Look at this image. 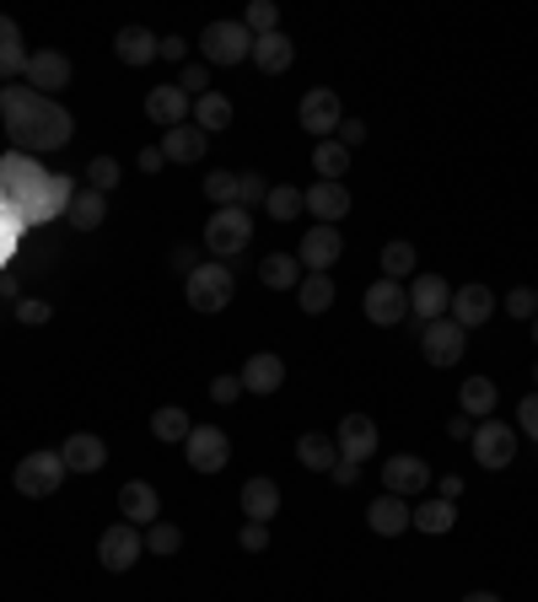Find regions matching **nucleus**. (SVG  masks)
I'll list each match as a JSON object with an SVG mask.
<instances>
[{
  "mask_svg": "<svg viewBox=\"0 0 538 602\" xmlns=\"http://www.w3.org/2000/svg\"><path fill=\"white\" fill-rule=\"evenodd\" d=\"M0 114H5V134L22 151H60L75 134V119L60 97H38L33 86H0Z\"/></svg>",
  "mask_w": 538,
  "mask_h": 602,
  "instance_id": "nucleus-1",
  "label": "nucleus"
},
{
  "mask_svg": "<svg viewBox=\"0 0 538 602\" xmlns=\"http://www.w3.org/2000/svg\"><path fill=\"white\" fill-rule=\"evenodd\" d=\"M254 243V215L248 210H215L210 221H204V248H210V259L221 264V259H237L243 248Z\"/></svg>",
  "mask_w": 538,
  "mask_h": 602,
  "instance_id": "nucleus-2",
  "label": "nucleus"
},
{
  "mask_svg": "<svg viewBox=\"0 0 538 602\" xmlns=\"http://www.w3.org/2000/svg\"><path fill=\"white\" fill-rule=\"evenodd\" d=\"M66 458L60 452H27L16 473H11V484H16V495H27V500H44V495H55L60 484H66Z\"/></svg>",
  "mask_w": 538,
  "mask_h": 602,
  "instance_id": "nucleus-3",
  "label": "nucleus"
},
{
  "mask_svg": "<svg viewBox=\"0 0 538 602\" xmlns=\"http://www.w3.org/2000/svg\"><path fill=\"white\" fill-rule=\"evenodd\" d=\"M200 55L210 60V66H243L248 55H254V33L243 27V22H210L200 33Z\"/></svg>",
  "mask_w": 538,
  "mask_h": 602,
  "instance_id": "nucleus-4",
  "label": "nucleus"
},
{
  "mask_svg": "<svg viewBox=\"0 0 538 602\" xmlns=\"http://www.w3.org/2000/svg\"><path fill=\"white\" fill-rule=\"evenodd\" d=\"M469 447H473V458H479V469H512L517 463V430L506 420H495V414L473 425Z\"/></svg>",
  "mask_w": 538,
  "mask_h": 602,
  "instance_id": "nucleus-5",
  "label": "nucleus"
},
{
  "mask_svg": "<svg viewBox=\"0 0 538 602\" xmlns=\"http://www.w3.org/2000/svg\"><path fill=\"white\" fill-rule=\"evenodd\" d=\"M184 285H189V307H195V312H226V302L237 296V280H232V269L215 264V259L195 269Z\"/></svg>",
  "mask_w": 538,
  "mask_h": 602,
  "instance_id": "nucleus-6",
  "label": "nucleus"
},
{
  "mask_svg": "<svg viewBox=\"0 0 538 602\" xmlns=\"http://www.w3.org/2000/svg\"><path fill=\"white\" fill-rule=\"evenodd\" d=\"M296 119H302V130L313 134V140H329V134L344 125V103H339L335 86H313V92L302 97Z\"/></svg>",
  "mask_w": 538,
  "mask_h": 602,
  "instance_id": "nucleus-7",
  "label": "nucleus"
},
{
  "mask_svg": "<svg viewBox=\"0 0 538 602\" xmlns=\"http://www.w3.org/2000/svg\"><path fill=\"white\" fill-rule=\"evenodd\" d=\"M464 350H469V334H464L453 318H436V323L420 329V355H425V366H458Z\"/></svg>",
  "mask_w": 538,
  "mask_h": 602,
  "instance_id": "nucleus-8",
  "label": "nucleus"
},
{
  "mask_svg": "<svg viewBox=\"0 0 538 602\" xmlns=\"http://www.w3.org/2000/svg\"><path fill=\"white\" fill-rule=\"evenodd\" d=\"M145 119H151L156 130H178V125H189V119H195V97H189L178 81L151 86V92H145Z\"/></svg>",
  "mask_w": 538,
  "mask_h": 602,
  "instance_id": "nucleus-9",
  "label": "nucleus"
},
{
  "mask_svg": "<svg viewBox=\"0 0 538 602\" xmlns=\"http://www.w3.org/2000/svg\"><path fill=\"white\" fill-rule=\"evenodd\" d=\"M140 554H145V538H140V528H130V522H114V528H103V538H97V559H103V570H114V576H125Z\"/></svg>",
  "mask_w": 538,
  "mask_h": 602,
  "instance_id": "nucleus-10",
  "label": "nucleus"
},
{
  "mask_svg": "<svg viewBox=\"0 0 538 602\" xmlns=\"http://www.w3.org/2000/svg\"><path fill=\"white\" fill-rule=\"evenodd\" d=\"M70 75H75V66H70V55H60V49H38V55H27V86L38 92V97H60L70 86Z\"/></svg>",
  "mask_w": 538,
  "mask_h": 602,
  "instance_id": "nucleus-11",
  "label": "nucleus"
},
{
  "mask_svg": "<svg viewBox=\"0 0 538 602\" xmlns=\"http://www.w3.org/2000/svg\"><path fill=\"white\" fill-rule=\"evenodd\" d=\"M184 458H189L195 473H221L226 458H232V441H226V430H215V425H195L189 441H184Z\"/></svg>",
  "mask_w": 538,
  "mask_h": 602,
  "instance_id": "nucleus-12",
  "label": "nucleus"
},
{
  "mask_svg": "<svg viewBox=\"0 0 538 602\" xmlns=\"http://www.w3.org/2000/svg\"><path fill=\"white\" fill-rule=\"evenodd\" d=\"M335 447H339V458L344 463H366L372 452H377V425H372V414H344L335 425Z\"/></svg>",
  "mask_w": 538,
  "mask_h": 602,
  "instance_id": "nucleus-13",
  "label": "nucleus"
},
{
  "mask_svg": "<svg viewBox=\"0 0 538 602\" xmlns=\"http://www.w3.org/2000/svg\"><path fill=\"white\" fill-rule=\"evenodd\" d=\"M447 307H453V285H447L442 274H414V280H409V312H414L420 323L447 318Z\"/></svg>",
  "mask_w": 538,
  "mask_h": 602,
  "instance_id": "nucleus-14",
  "label": "nucleus"
},
{
  "mask_svg": "<svg viewBox=\"0 0 538 602\" xmlns=\"http://www.w3.org/2000/svg\"><path fill=\"white\" fill-rule=\"evenodd\" d=\"M383 489L388 495H420V489H431V463L425 458H414V452H394L388 463H383Z\"/></svg>",
  "mask_w": 538,
  "mask_h": 602,
  "instance_id": "nucleus-15",
  "label": "nucleus"
},
{
  "mask_svg": "<svg viewBox=\"0 0 538 602\" xmlns=\"http://www.w3.org/2000/svg\"><path fill=\"white\" fill-rule=\"evenodd\" d=\"M366 318L377 323V329H394L409 318V285L399 280H377V285H366Z\"/></svg>",
  "mask_w": 538,
  "mask_h": 602,
  "instance_id": "nucleus-16",
  "label": "nucleus"
},
{
  "mask_svg": "<svg viewBox=\"0 0 538 602\" xmlns=\"http://www.w3.org/2000/svg\"><path fill=\"white\" fill-rule=\"evenodd\" d=\"M501 307V296L490 291V285H458L453 291V307H447V318L469 334V329H479V323H490V312Z\"/></svg>",
  "mask_w": 538,
  "mask_h": 602,
  "instance_id": "nucleus-17",
  "label": "nucleus"
},
{
  "mask_svg": "<svg viewBox=\"0 0 538 602\" xmlns=\"http://www.w3.org/2000/svg\"><path fill=\"white\" fill-rule=\"evenodd\" d=\"M339 253H344V237H339V226H313L307 237H302V248H296V259L307 274H329L339 264Z\"/></svg>",
  "mask_w": 538,
  "mask_h": 602,
  "instance_id": "nucleus-18",
  "label": "nucleus"
},
{
  "mask_svg": "<svg viewBox=\"0 0 538 602\" xmlns=\"http://www.w3.org/2000/svg\"><path fill=\"white\" fill-rule=\"evenodd\" d=\"M119 517L130 522V528H151V522H162V495H156V484H145V479H130L125 489H119Z\"/></svg>",
  "mask_w": 538,
  "mask_h": 602,
  "instance_id": "nucleus-19",
  "label": "nucleus"
},
{
  "mask_svg": "<svg viewBox=\"0 0 538 602\" xmlns=\"http://www.w3.org/2000/svg\"><path fill=\"white\" fill-rule=\"evenodd\" d=\"M243 393H259V399H269V393H280L285 388V361L274 355V350H259V355H248L243 361Z\"/></svg>",
  "mask_w": 538,
  "mask_h": 602,
  "instance_id": "nucleus-20",
  "label": "nucleus"
},
{
  "mask_svg": "<svg viewBox=\"0 0 538 602\" xmlns=\"http://www.w3.org/2000/svg\"><path fill=\"white\" fill-rule=\"evenodd\" d=\"M60 458H66L70 473H97L103 463H108V441L92 436V430H70L66 447H60Z\"/></svg>",
  "mask_w": 538,
  "mask_h": 602,
  "instance_id": "nucleus-21",
  "label": "nucleus"
},
{
  "mask_svg": "<svg viewBox=\"0 0 538 602\" xmlns=\"http://www.w3.org/2000/svg\"><path fill=\"white\" fill-rule=\"evenodd\" d=\"M302 200H307V210L318 215V226H339L344 215H350V189L344 184H313V189H302Z\"/></svg>",
  "mask_w": 538,
  "mask_h": 602,
  "instance_id": "nucleus-22",
  "label": "nucleus"
},
{
  "mask_svg": "<svg viewBox=\"0 0 538 602\" xmlns=\"http://www.w3.org/2000/svg\"><path fill=\"white\" fill-rule=\"evenodd\" d=\"M366 528L377 538H399V533H409V500L404 495H377L372 506H366Z\"/></svg>",
  "mask_w": 538,
  "mask_h": 602,
  "instance_id": "nucleus-23",
  "label": "nucleus"
},
{
  "mask_svg": "<svg viewBox=\"0 0 538 602\" xmlns=\"http://www.w3.org/2000/svg\"><path fill=\"white\" fill-rule=\"evenodd\" d=\"M243 517H248V522H265V528H269V517H280V484H274L269 473L243 484Z\"/></svg>",
  "mask_w": 538,
  "mask_h": 602,
  "instance_id": "nucleus-24",
  "label": "nucleus"
},
{
  "mask_svg": "<svg viewBox=\"0 0 538 602\" xmlns=\"http://www.w3.org/2000/svg\"><path fill=\"white\" fill-rule=\"evenodd\" d=\"M156 49H162V38H156V33H151V27H119V33H114V55H119V60H125V66H151V60H156Z\"/></svg>",
  "mask_w": 538,
  "mask_h": 602,
  "instance_id": "nucleus-25",
  "label": "nucleus"
},
{
  "mask_svg": "<svg viewBox=\"0 0 538 602\" xmlns=\"http://www.w3.org/2000/svg\"><path fill=\"white\" fill-rule=\"evenodd\" d=\"M248 60L265 70V75H280V70L296 66V44H291L285 33H265V38H254V55H248Z\"/></svg>",
  "mask_w": 538,
  "mask_h": 602,
  "instance_id": "nucleus-26",
  "label": "nucleus"
},
{
  "mask_svg": "<svg viewBox=\"0 0 538 602\" xmlns=\"http://www.w3.org/2000/svg\"><path fill=\"white\" fill-rule=\"evenodd\" d=\"M204 151H210V134L195 130V125L162 130V156H167V162H200Z\"/></svg>",
  "mask_w": 538,
  "mask_h": 602,
  "instance_id": "nucleus-27",
  "label": "nucleus"
},
{
  "mask_svg": "<svg viewBox=\"0 0 538 602\" xmlns=\"http://www.w3.org/2000/svg\"><path fill=\"white\" fill-rule=\"evenodd\" d=\"M16 75H27V44H22V27L0 16V81H16Z\"/></svg>",
  "mask_w": 538,
  "mask_h": 602,
  "instance_id": "nucleus-28",
  "label": "nucleus"
},
{
  "mask_svg": "<svg viewBox=\"0 0 538 602\" xmlns=\"http://www.w3.org/2000/svg\"><path fill=\"white\" fill-rule=\"evenodd\" d=\"M495 403H501V388H495L490 377H469V382L458 388V409L469 414L473 425H479V420H490V414H495Z\"/></svg>",
  "mask_w": 538,
  "mask_h": 602,
  "instance_id": "nucleus-29",
  "label": "nucleus"
},
{
  "mask_svg": "<svg viewBox=\"0 0 538 602\" xmlns=\"http://www.w3.org/2000/svg\"><path fill=\"white\" fill-rule=\"evenodd\" d=\"M189 430H195V420H189V409H184V403H162V409L151 414V436H156V441H167V447L189 441Z\"/></svg>",
  "mask_w": 538,
  "mask_h": 602,
  "instance_id": "nucleus-30",
  "label": "nucleus"
},
{
  "mask_svg": "<svg viewBox=\"0 0 538 602\" xmlns=\"http://www.w3.org/2000/svg\"><path fill=\"white\" fill-rule=\"evenodd\" d=\"M296 463L313 473H329L339 463V447L335 436H318V430H307V436H296Z\"/></svg>",
  "mask_w": 538,
  "mask_h": 602,
  "instance_id": "nucleus-31",
  "label": "nucleus"
},
{
  "mask_svg": "<svg viewBox=\"0 0 538 602\" xmlns=\"http://www.w3.org/2000/svg\"><path fill=\"white\" fill-rule=\"evenodd\" d=\"M296 307H302L307 318H324V312L335 307V280H329V274H302V285H296Z\"/></svg>",
  "mask_w": 538,
  "mask_h": 602,
  "instance_id": "nucleus-32",
  "label": "nucleus"
},
{
  "mask_svg": "<svg viewBox=\"0 0 538 602\" xmlns=\"http://www.w3.org/2000/svg\"><path fill=\"white\" fill-rule=\"evenodd\" d=\"M453 522H458V506L453 500H425V506L409 511V528H420V533H431V538L453 533Z\"/></svg>",
  "mask_w": 538,
  "mask_h": 602,
  "instance_id": "nucleus-33",
  "label": "nucleus"
},
{
  "mask_svg": "<svg viewBox=\"0 0 538 602\" xmlns=\"http://www.w3.org/2000/svg\"><path fill=\"white\" fill-rule=\"evenodd\" d=\"M259 280L269 291H296L302 285V259L296 253H269V259H259Z\"/></svg>",
  "mask_w": 538,
  "mask_h": 602,
  "instance_id": "nucleus-34",
  "label": "nucleus"
},
{
  "mask_svg": "<svg viewBox=\"0 0 538 602\" xmlns=\"http://www.w3.org/2000/svg\"><path fill=\"white\" fill-rule=\"evenodd\" d=\"M70 226L75 232H97L103 221H108V200L97 194V189H75V200H70Z\"/></svg>",
  "mask_w": 538,
  "mask_h": 602,
  "instance_id": "nucleus-35",
  "label": "nucleus"
},
{
  "mask_svg": "<svg viewBox=\"0 0 538 602\" xmlns=\"http://www.w3.org/2000/svg\"><path fill=\"white\" fill-rule=\"evenodd\" d=\"M195 130L204 134H221L226 125H232V97H221V92H204V97H195V119H189Z\"/></svg>",
  "mask_w": 538,
  "mask_h": 602,
  "instance_id": "nucleus-36",
  "label": "nucleus"
},
{
  "mask_svg": "<svg viewBox=\"0 0 538 602\" xmlns=\"http://www.w3.org/2000/svg\"><path fill=\"white\" fill-rule=\"evenodd\" d=\"M313 167L324 173V184H344V173H350V151L339 145L335 134H329V140H313Z\"/></svg>",
  "mask_w": 538,
  "mask_h": 602,
  "instance_id": "nucleus-37",
  "label": "nucleus"
},
{
  "mask_svg": "<svg viewBox=\"0 0 538 602\" xmlns=\"http://www.w3.org/2000/svg\"><path fill=\"white\" fill-rule=\"evenodd\" d=\"M377 264H383V280H414V264H420V253H414V243H388L383 253H377Z\"/></svg>",
  "mask_w": 538,
  "mask_h": 602,
  "instance_id": "nucleus-38",
  "label": "nucleus"
},
{
  "mask_svg": "<svg viewBox=\"0 0 538 602\" xmlns=\"http://www.w3.org/2000/svg\"><path fill=\"white\" fill-rule=\"evenodd\" d=\"M265 210H269V221H296V215L307 210V200H302V189L274 184V189H269V200H265Z\"/></svg>",
  "mask_w": 538,
  "mask_h": 602,
  "instance_id": "nucleus-39",
  "label": "nucleus"
},
{
  "mask_svg": "<svg viewBox=\"0 0 538 602\" xmlns=\"http://www.w3.org/2000/svg\"><path fill=\"white\" fill-rule=\"evenodd\" d=\"M243 27H248L254 38H265V33H280V5H274V0H248V11H243Z\"/></svg>",
  "mask_w": 538,
  "mask_h": 602,
  "instance_id": "nucleus-40",
  "label": "nucleus"
},
{
  "mask_svg": "<svg viewBox=\"0 0 538 602\" xmlns=\"http://www.w3.org/2000/svg\"><path fill=\"white\" fill-rule=\"evenodd\" d=\"M204 200L215 204V210H232L237 204V173H204Z\"/></svg>",
  "mask_w": 538,
  "mask_h": 602,
  "instance_id": "nucleus-41",
  "label": "nucleus"
},
{
  "mask_svg": "<svg viewBox=\"0 0 538 602\" xmlns=\"http://www.w3.org/2000/svg\"><path fill=\"white\" fill-rule=\"evenodd\" d=\"M119 178H125V167H119L114 156H92V162H86V184H92L97 194H108V189H119Z\"/></svg>",
  "mask_w": 538,
  "mask_h": 602,
  "instance_id": "nucleus-42",
  "label": "nucleus"
},
{
  "mask_svg": "<svg viewBox=\"0 0 538 602\" xmlns=\"http://www.w3.org/2000/svg\"><path fill=\"white\" fill-rule=\"evenodd\" d=\"M140 538H145V554H178V548H184V533H178L173 522H151Z\"/></svg>",
  "mask_w": 538,
  "mask_h": 602,
  "instance_id": "nucleus-43",
  "label": "nucleus"
},
{
  "mask_svg": "<svg viewBox=\"0 0 538 602\" xmlns=\"http://www.w3.org/2000/svg\"><path fill=\"white\" fill-rule=\"evenodd\" d=\"M269 200L265 173H237V210H254V204Z\"/></svg>",
  "mask_w": 538,
  "mask_h": 602,
  "instance_id": "nucleus-44",
  "label": "nucleus"
},
{
  "mask_svg": "<svg viewBox=\"0 0 538 602\" xmlns=\"http://www.w3.org/2000/svg\"><path fill=\"white\" fill-rule=\"evenodd\" d=\"M501 307H506V312H512L517 323H534V318H538V296H534V291H528V285H517V291H506V296H501Z\"/></svg>",
  "mask_w": 538,
  "mask_h": 602,
  "instance_id": "nucleus-45",
  "label": "nucleus"
},
{
  "mask_svg": "<svg viewBox=\"0 0 538 602\" xmlns=\"http://www.w3.org/2000/svg\"><path fill=\"white\" fill-rule=\"evenodd\" d=\"M49 318H55V307H49L44 296H22V302H16V323H27V329H44Z\"/></svg>",
  "mask_w": 538,
  "mask_h": 602,
  "instance_id": "nucleus-46",
  "label": "nucleus"
},
{
  "mask_svg": "<svg viewBox=\"0 0 538 602\" xmlns=\"http://www.w3.org/2000/svg\"><path fill=\"white\" fill-rule=\"evenodd\" d=\"M178 86H184L189 97H204V92H210V66H184Z\"/></svg>",
  "mask_w": 538,
  "mask_h": 602,
  "instance_id": "nucleus-47",
  "label": "nucleus"
},
{
  "mask_svg": "<svg viewBox=\"0 0 538 602\" xmlns=\"http://www.w3.org/2000/svg\"><path fill=\"white\" fill-rule=\"evenodd\" d=\"M237 543H243L248 554H265V548H269V528H265V522H243V533H237Z\"/></svg>",
  "mask_w": 538,
  "mask_h": 602,
  "instance_id": "nucleus-48",
  "label": "nucleus"
},
{
  "mask_svg": "<svg viewBox=\"0 0 538 602\" xmlns=\"http://www.w3.org/2000/svg\"><path fill=\"white\" fill-rule=\"evenodd\" d=\"M243 399V377H215L210 382V403H237Z\"/></svg>",
  "mask_w": 538,
  "mask_h": 602,
  "instance_id": "nucleus-49",
  "label": "nucleus"
},
{
  "mask_svg": "<svg viewBox=\"0 0 538 602\" xmlns=\"http://www.w3.org/2000/svg\"><path fill=\"white\" fill-rule=\"evenodd\" d=\"M517 425L528 430V441H538V393H528V399L517 403Z\"/></svg>",
  "mask_w": 538,
  "mask_h": 602,
  "instance_id": "nucleus-50",
  "label": "nucleus"
},
{
  "mask_svg": "<svg viewBox=\"0 0 538 602\" xmlns=\"http://www.w3.org/2000/svg\"><path fill=\"white\" fill-rule=\"evenodd\" d=\"M335 140H339V145H344V151H355V145L366 140V125H361V119H344V125H339V130H335Z\"/></svg>",
  "mask_w": 538,
  "mask_h": 602,
  "instance_id": "nucleus-51",
  "label": "nucleus"
},
{
  "mask_svg": "<svg viewBox=\"0 0 538 602\" xmlns=\"http://www.w3.org/2000/svg\"><path fill=\"white\" fill-rule=\"evenodd\" d=\"M173 269H178V274L189 280V274L200 269V253H195V248H173Z\"/></svg>",
  "mask_w": 538,
  "mask_h": 602,
  "instance_id": "nucleus-52",
  "label": "nucleus"
},
{
  "mask_svg": "<svg viewBox=\"0 0 538 602\" xmlns=\"http://www.w3.org/2000/svg\"><path fill=\"white\" fill-rule=\"evenodd\" d=\"M329 479H335L339 489H350V484H355V479H361V469H355V463H344V458H339L335 469H329Z\"/></svg>",
  "mask_w": 538,
  "mask_h": 602,
  "instance_id": "nucleus-53",
  "label": "nucleus"
},
{
  "mask_svg": "<svg viewBox=\"0 0 538 602\" xmlns=\"http://www.w3.org/2000/svg\"><path fill=\"white\" fill-rule=\"evenodd\" d=\"M162 145H140V173H162Z\"/></svg>",
  "mask_w": 538,
  "mask_h": 602,
  "instance_id": "nucleus-54",
  "label": "nucleus"
},
{
  "mask_svg": "<svg viewBox=\"0 0 538 602\" xmlns=\"http://www.w3.org/2000/svg\"><path fill=\"white\" fill-rule=\"evenodd\" d=\"M447 436H453V441H469V436H473V420H469V414H453V420H447Z\"/></svg>",
  "mask_w": 538,
  "mask_h": 602,
  "instance_id": "nucleus-55",
  "label": "nucleus"
},
{
  "mask_svg": "<svg viewBox=\"0 0 538 602\" xmlns=\"http://www.w3.org/2000/svg\"><path fill=\"white\" fill-rule=\"evenodd\" d=\"M184 55H189L184 38H162V49H156V60H184Z\"/></svg>",
  "mask_w": 538,
  "mask_h": 602,
  "instance_id": "nucleus-56",
  "label": "nucleus"
},
{
  "mask_svg": "<svg viewBox=\"0 0 538 602\" xmlns=\"http://www.w3.org/2000/svg\"><path fill=\"white\" fill-rule=\"evenodd\" d=\"M464 495V479L458 473H442V500H458Z\"/></svg>",
  "mask_w": 538,
  "mask_h": 602,
  "instance_id": "nucleus-57",
  "label": "nucleus"
},
{
  "mask_svg": "<svg viewBox=\"0 0 538 602\" xmlns=\"http://www.w3.org/2000/svg\"><path fill=\"white\" fill-rule=\"evenodd\" d=\"M464 602H501V598H495V592H469Z\"/></svg>",
  "mask_w": 538,
  "mask_h": 602,
  "instance_id": "nucleus-58",
  "label": "nucleus"
},
{
  "mask_svg": "<svg viewBox=\"0 0 538 602\" xmlns=\"http://www.w3.org/2000/svg\"><path fill=\"white\" fill-rule=\"evenodd\" d=\"M534 388H538V361H534Z\"/></svg>",
  "mask_w": 538,
  "mask_h": 602,
  "instance_id": "nucleus-59",
  "label": "nucleus"
},
{
  "mask_svg": "<svg viewBox=\"0 0 538 602\" xmlns=\"http://www.w3.org/2000/svg\"><path fill=\"white\" fill-rule=\"evenodd\" d=\"M534 344H538V318H534Z\"/></svg>",
  "mask_w": 538,
  "mask_h": 602,
  "instance_id": "nucleus-60",
  "label": "nucleus"
},
{
  "mask_svg": "<svg viewBox=\"0 0 538 602\" xmlns=\"http://www.w3.org/2000/svg\"><path fill=\"white\" fill-rule=\"evenodd\" d=\"M534 296H538V285H534Z\"/></svg>",
  "mask_w": 538,
  "mask_h": 602,
  "instance_id": "nucleus-61",
  "label": "nucleus"
}]
</instances>
